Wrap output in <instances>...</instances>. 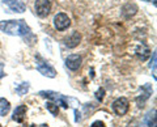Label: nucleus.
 <instances>
[{"label":"nucleus","mask_w":157,"mask_h":127,"mask_svg":"<svg viewBox=\"0 0 157 127\" xmlns=\"http://www.w3.org/2000/svg\"><path fill=\"white\" fill-rule=\"evenodd\" d=\"M0 30L8 36L24 37L30 33V28L28 26L25 20H8L0 21Z\"/></svg>","instance_id":"1"},{"label":"nucleus","mask_w":157,"mask_h":127,"mask_svg":"<svg viewBox=\"0 0 157 127\" xmlns=\"http://www.w3.org/2000/svg\"><path fill=\"white\" fill-rule=\"evenodd\" d=\"M38 94L41 96V97H45V98L52 101L54 104L63 106L64 109H68V106H70L67 97H64V96L60 94V93H56V92H54V90H41Z\"/></svg>","instance_id":"2"},{"label":"nucleus","mask_w":157,"mask_h":127,"mask_svg":"<svg viewBox=\"0 0 157 127\" xmlns=\"http://www.w3.org/2000/svg\"><path fill=\"white\" fill-rule=\"evenodd\" d=\"M37 70L39 71V74H42L46 77H51V79H54V77L56 76V71L54 70L46 60H43L41 56H37Z\"/></svg>","instance_id":"3"},{"label":"nucleus","mask_w":157,"mask_h":127,"mask_svg":"<svg viewBox=\"0 0 157 127\" xmlns=\"http://www.w3.org/2000/svg\"><path fill=\"white\" fill-rule=\"evenodd\" d=\"M130 109V102L126 97H119L113 102V110L117 115H124Z\"/></svg>","instance_id":"4"},{"label":"nucleus","mask_w":157,"mask_h":127,"mask_svg":"<svg viewBox=\"0 0 157 127\" xmlns=\"http://www.w3.org/2000/svg\"><path fill=\"white\" fill-rule=\"evenodd\" d=\"M36 8V13L39 17H47L51 11V3L50 0H37L34 4Z\"/></svg>","instance_id":"5"},{"label":"nucleus","mask_w":157,"mask_h":127,"mask_svg":"<svg viewBox=\"0 0 157 127\" xmlns=\"http://www.w3.org/2000/svg\"><path fill=\"white\" fill-rule=\"evenodd\" d=\"M71 25V20L70 17L67 16L66 13H58L55 17H54V26H55L56 30H66Z\"/></svg>","instance_id":"6"},{"label":"nucleus","mask_w":157,"mask_h":127,"mask_svg":"<svg viewBox=\"0 0 157 127\" xmlns=\"http://www.w3.org/2000/svg\"><path fill=\"white\" fill-rule=\"evenodd\" d=\"M81 62H82V59H81L80 55H77V54H72V55H70L66 59V66H67V68H70L71 71H76V70L80 68Z\"/></svg>","instance_id":"7"},{"label":"nucleus","mask_w":157,"mask_h":127,"mask_svg":"<svg viewBox=\"0 0 157 127\" xmlns=\"http://www.w3.org/2000/svg\"><path fill=\"white\" fill-rule=\"evenodd\" d=\"M140 96H137L136 97V102H137V105L139 106H143V104L147 101L151 97V94H152V88H151V85H144V87H141L140 88Z\"/></svg>","instance_id":"8"},{"label":"nucleus","mask_w":157,"mask_h":127,"mask_svg":"<svg viewBox=\"0 0 157 127\" xmlns=\"http://www.w3.org/2000/svg\"><path fill=\"white\" fill-rule=\"evenodd\" d=\"M25 115H26V105H20L14 109L12 119L17 122V123H22L24 119H25Z\"/></svg>","instance_id":"9"},{"label":"nucleus","mask_w":157,"mask_h":127,"mask_svg":"<svg viewBox=\"0 0 157 127\" xmlns=\"http://www.w3.org/2000/svg\"><path fill=\"white\" fill-rule=\"evenodd\" d=\"M80 41H81V34L78 33V32H73L70 37H67L66 40H64V43H66L67 47L75 48L76 46H78Z\"/></svg>","instance_id":"10"},{"label":"nucleus","mask_w":157,"mask_h":127,"mask_svg":"<svg viewBox=\"0 0 157 127\" xmlns=\"http://www.w3.org/2000/svg\"><path fill=\"white\" fill-rule=\"evenodd\" d=\"M4 3H6L13 12H17V13H22V12H25V9H26L25 4L22 2H20V0H4Z\"/></svg>","instance_id":"11"},{"label":"nucleus","mask_w":157,"mask_h":127,"mask_svg":"<svg viewBox=\"0 0 157 127\" xmlns=\"http://www.w3.org/2000/svg\"><path fill=\"white\" fill-rule=\"evenodd\" d=\"M144 127H156V109L148 111L143 118Z\"/></svg>","instance_id":"12"},{"label":"nucleus","mask_w":157,"mask_h":127,"mask_svg":"<svg viewBox=\"0 0 157 127\" xmlns=\"http://www.w3.org/2000/svg\"><path fill=\"white\" fill-rule=\"evenodd\" d=\"M136 12H137V6L134 4V3H128V4H126V6L122 8V14H123L126 18L132 17Z\"/></svg>","instance_id":"13"},{"label":"nucleus","mask_w":157,"mask_h":127,"mask_svg":"<svg viewBox=\"0 0 157 127\" xmlns=\"http://www.w3.org/2000/svg\"><path fill=\"white\" fill-rule=\"evenodd\" d=\"M136 55H137V58L141 60V62H144V60H147L149 58V55H151V50L147 46H144V45H141V46H139L136 48Z\"/></svg>","instance_id":"14"},{"label":"nucleus","mask_w":157,"mask_h":127,"mask_svg":"<svg viewBox=\"0 0 157 127\" xmlns=\"http://www.w3.org/2000/svg\"><path fill=\"white\" fill-rule=\"evenodd\" d=\"M9 110H11V104H9V101L6 100V98H0V117H4L9 113Z\"/></svg>","instance_id":"15"},{"label":"nucleus","mask_w":157,"mask_h":127,"mask_svg":"<svg viewBox=\"0 0 157 127\" xmlns=\"http://www.w3.org/2000/svg\"><path fill=\"white\" fill-rule=\"evenodd\" d=\"M46 109L50 111L52 115H58V113H59V106H58L56 104H54L52 101L46 102Z\"/></svg>","instance_id":"16"},{"label":"nucleus","mask_w":157,"mask_h":127,"mask_svg":"<svg viewBox=\"0 0 157 127\" xmlns=\"http://www.w3.org/2000/svg\"><path fill=\"white\" fill-rule=\"evenodd\" d=\"M29 83H21L17 88H16V92H17V94H20V96H24L26 93V92L29 90Z\"/></svg>","instance_id":"17"},{"label":"nucleus","mask_w":157,"mask_h":127,"mask_svg":"<svg viewBox=\"0 0 157 127\" xmlns=\"http://www.w3.org/2000/svg\"><path fill=\"white\" fill-rule=\"evenodd\" d=\"M104 96H105V89H104V88H100V89L96 92V98L98 101H102V100H104Z\"/></svg>","instance_id":"18"},{"label":"nucleus","mask_w":157,"mask_h":127,"mask_svg":"<svg viewBox=\"0 0 157 127\" xmlns=\"http://www.w3.org/2000/svg\"><path fill=\"white\" fill-rule=\"evenodd\" d=\"M90 127H106V126L102 121H96V122H93Z\"/></svg>","instance_id":"19"},{"label":"nucleus","mask_w":157,"mask_h":127,"mask_svg":"<svg viewBox=\"0 0 157 127\" xmlns=\"http://www.w3.org/2000/svg\"><path fill=\"white\" fill-rule=\"evenodd\" d=\"M32 127H48V125L43 123V125H32Z\"/></svg>","instance_id":"20"},{"label":"nucleus","mask_w":157,"mask_h":127,"mask_svg":"<svg viewBox=\"0 0 157 127\" xmlns=\"http://www.w3.org/2000/svg\"><path fill=\"white\" fill-rule=\"evenodd\" d=\"M75 114L77 115V117H76V122H78V121H80V119H81V118H80V113H78V111H77V110H75Z\"/></svg>","instance_id":"21"},{"label":"nucleus","mask_w":157,"mask_h":127,"mask_svg":"<svg viewBox=\"0 0 157 127\" xmlns=\"http://www.w3.org/2000/svg\"><path fill=\"white\" fill-rule=\"evenodd\" d=\"M144 2H153V4H156V0H144Z\"/></svg>","instance_id":"22"}]
</instances>
